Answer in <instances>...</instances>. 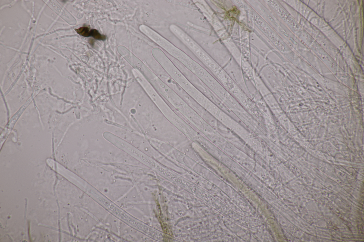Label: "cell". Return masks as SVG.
Wrapping results in <instances>:
<instances>
[{"mask_svg":"<svg viewBox=\"0 0 364 242\" xmlns=\"http://www.w3.org/2000/svg\"><path fill=\"white\" fill-rule=\"evenodd\" d=\"M92 36L97 40L100 41H104L106 39V36L104 34H101L96 29H93L90 30V37Z\"/></svg>","mask_w":364,"mask_h":242,"instance_id":"obj_1","label":"cell"},{"mask_svg":"<svg viewBox=\"0 0 364 242\" xmlns=\"http://www.w3.org/2000/svg\"><path fill=\"white\" fill-rule=\"evenodd\" d=\"M75 31L80 35L85 38H89L90 37V31L89 28L88 27H82L78 29H76Z\"/></svg>","mask_w":364,"mask_h":242,"instance_id":"obj_2","label":"cell"},{"mask_svg":"<svg viewBox=\"0 0 364 242\" xmlns=\"http://www.w3.org/2000/svg\"><path fill=\"white\" fill-rule=\"evenodd\" d=\"M290 40L294 44V45H297L298 43L297 42H296L295 41H294V39L293 38H292V37H291V38H290Z\"/></svg>","mask_w":364,"mask_h":242,"instance_id":"obj_3","label":"cell"}]
</instances>
